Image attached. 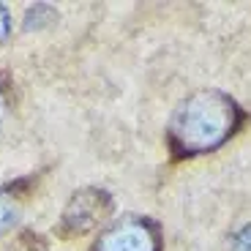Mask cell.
Listing matches in <instances>:
<instances>
[{
  "mask_svg": "<svg viewBox=\"0 0 251 251\" xmlns=\"http://www.w3.org/2000/svg\"><path fill=\"white\" fill-rule=\"evenodd\" d=\"M246 123V109L229 93L197 90L175 107L167 123V148L172 161H186L224 148Z\"/></svg>",
  "mask_w": 251,
  "mask_h": 251,
  "instance_id": "obj_1",
  "label": "cell"
},
{
  "mask_svg": "<svg viewBox=\"0 0 251 251\" xmlns=\"http://www.w3.org/2000/svg\"><path fill=\"white\" fill-rule=\"evenodd\" d=\"M93 251H164V238L153 219L126 216L101 229Z\"/></svg>",
  "mask_w": 251,
  "mask_h": 251,
  "instance_id": "obj_2",
  "label": "cell"
},
{
  "mask_svg": "<svg viewBox=\"0 0 251 251\" xmlns=\"http://www.w3.org/2000/svg\"><path fill=\"white\" fill-rule=\"evenodd\" d=\"M112 213V197L99 186L79 188L71 200L66 202L60 216L63 235H85L96 226H101Z\"/></svg>",
  "mask_w": 251,
  "mask_h": 251,
  "instance_id": "obj_3",
  "label": "cell"
},
{
  "mask_svg": "<svg viewBox=\"0 0 251 251\" xmlns=\"http://www.w3.org/2000/svg\"><path fill=\"white\" fill-rule=\"evenodd\" d=\"M19 213H22V186L19 183L0 186V235L17 224Z\"/></svg>",
  "mask_w": 251,
  "mask_h": 251,
  "instance_id": "obj_4",
  "label": "cell"
},
{
  "mask_svg": "<svg viewBox=\"0 0 251 251\" xmlns=\"http://www.w3.org/2000/svg\"><path fill=\"white\" fill-rule=\"evenodd\" d=\"M0 251H47V240L38 232H33V229H22V232L14 235Z\"/></svg>",
  "mask_w": 251,
  "mask_h": 251,
  "instance_id": "obj_5",
  "label": "cell"
},
{
  "mask_svg": "<svg viewBox=\"0 0 251 251\" xmlns=\"http://www.w3.org/2000/svg\"><path fill=\"white\" fill-rule=\"evenodd\" d=\"M232 251H251V224H243L232 235Z\"/></svg>",
  "mask_w": 251,
  "mask_h": 251,
  "instance_id": "obj_6",
  "label": "cell"
},
{
  "mask_svg": "<svg viewBox=\"0 0 251 251\" xmlns=\"http://www.w3.org/2000/svg\"><path fill=\"white\" fill-rule=\"evenodd\" d=\"M8 33H11V14H8V8L0 3V38H6Z\"/></svg>",
  "mask_w": 251,
  "mask_h": 251,
  "instance_id": "obj_7",
  "label": "cell"
},
{
  "mask_svg": "<svg viewBox=\"0 0 251 251\" xmlns=\"http://www.w3.org/2000/svg\"><path fill=\"white\" fill-rule=\"evenodd\" d=\"M6 104H8V90H6V82L0 79V120H3V112H6Z\"/></svg>",
  "mask_w": 251,
  "mask_h": 251,
  "instance_id": "obj_8",
  "label": "cell"
}]
</instances>
